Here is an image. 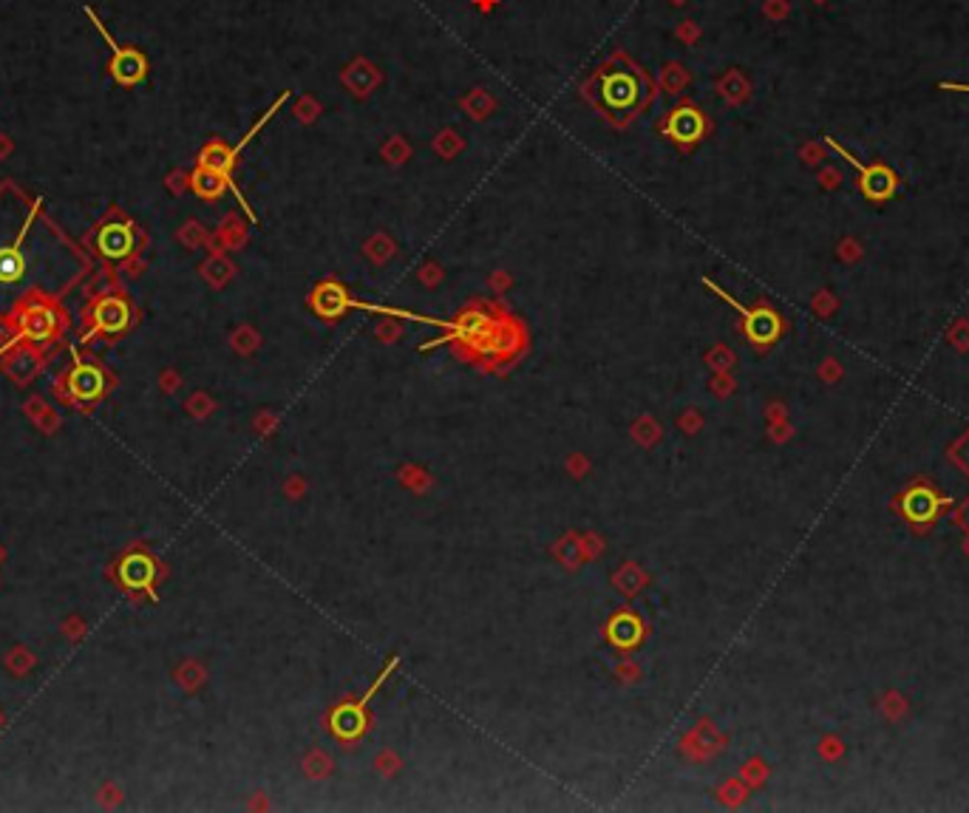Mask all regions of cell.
<instances>
[{
    "mask_svg": "<svg viewBox=\"0 0 969 813\" xmlns=\"http://www.w3.org/2000/svg\"><path fill=\"white\" fill-rule=\"evenodd\" d=\"M72 244L23 196L0 193V310L72 284Z\"/></svg>",
    "mask_w": 969,
    "mask_h": 813,
    "instance_id": "obj_1",
    "label": "cell"
},
{
    "mask_svg": "<svg viewBox=\"0 0 969 813\" xmlns=\"http://www.w3.org/2000/svg\"><path fill=\"white\" fill-rule=\"evenodd\" d=\"M196 190L204 193V196H216L221 190V181H219L216 171H202L199 176H196Z\"/></svg>",
    "mask_w": 969,
    "mask_h": 813,
    "instance_id": "obj_10",
    "label": "cell"
},
{
    "mask_svg": "<svg viewBox=\"0 0 969 813\" xmlns=\"http://www.w3.org/2000/svg\"><path fill=\"white\" fill-rule=\"evenodd\" d=\"M125 318H128V312H125V306L119 301H105L100 310H96V320H100V326L105 332H117L125 326Z\"/></svg>",
    "mask_w": 969,
    "mask_h": 813,
    "instance_id": "obj_9",
    "label": "cell"
},
{
    "mask_svg": "<svg viewBox=\"0 0 969 813\" xmlns=\"http://www.w3.org/2000/svg\"><path fill=\"white\" fill-rule=\"evenodd\" d=\"M827 145H831L834 150H839L842 157L850 159L856 167H859V173H862V188H865V193L870 196V199H884V196H888V193L893 190V173H890V171H884V167H879V165H873V167L859 165V159L848 157V153L842 150V148L834 142V139H827Z\"/></svg>",
    "mask_w": 969,
    "mask_h": 813,
    "instance_id": "obj_5",
    "label": "cell"
},
{
    "mask_svg": "<svg viewBox=\"0 0 969 813\" xmlns=\"http://www.w3.org/2000/svg\"><path fill=\"white\" fill-rule=\"evenodd\" d=\"M646 80L635 68H610L598 80V100L601 108L612 117H629L646 103Z\"/></svg>",
    "mask_w": 969,
    "mask_h": 813,
    "instance_id": "obj_3",
    "label": "cell"
},
{
    "mask_svg": "<svg viewBox=\"0 0 969 813\" xmlns=\"http://www.w3.org/2000/svg\"><path fill=\"white\" fill-rule=\"evenodd\" d=\"M664 131H666V136H669V139H675V142H681V145H692V142H697L700 136H704V131H706V119H704V114H700L697 108H692V105H681V108H675V111H672V114H669V119H666V125H664Z\"/></svg>",
    "mask_w": 969,
    "mask_h": 813,
    "instance_id": "obj_4",
    "label": "cell"
},
{
    "mask_svg": "<svg viewBox=\"0 0 969 813\" xmlns=\"http://www.w3.org/2000/svg\"><path fill=\"white\" fill-rule=\"evenodd\" d=\"M68 386H72V395L82 403H91L103 395L105 388V377L100 369L94 366H77L72 372V377H68Z\"/></svg>",
    "mask_w": 969,
    "mask_h": 813,
    "instance_id": "obj_6",
    "label": "cell"
},
{
    "mask_svg": "<svg viewBox=\"0 0 969 813\" xmlns=\"http://www.w3.org/2000/svg\"><path fill=\"white\" fill-rule=\"evenodd\" d=\"M312 306L318 310V315H323V318H338L346 310H363V312L403 318V320H414V324H428V326H440V329H451V332H465V334H471L476 326H482V318H465V320H457V324H451V320L417 315V312H409V310H391V306H377V303L352 301L338 284H323V287H318V292L312 295Z\"/></svg>",
    "mask_w": 969,
    "mask_h": 813,
    "instance_id": "obj_2",
    "label": "cell"
},
{
    "mask_svg": "<svg viewBox=\"0 0 969 813\" xmlns=\"http://www.w3.org/2000/svg\"><path fill=\"white\" fill-rule=\"evenodd\" d=\"M150 579H153V564L148 562L145 556H139V553L136 556H128L119 564V581L125 587H131V590H134V587H148Z\"/></svg>",
    "mask_w": 969,
    "mask_h": 813,
    "instance_id": "obj_7",
    "label": "cell"
},
{
    "mask_svg": "<svg viewBox=\"0 0 969 813\" xmlns=\"http://www.w3.org/2000/svg\"><path fill=\"white\" fill-rule=\"evenodd\" d=\"M100 249L105 252V256H111V258L125 256V252L131 249V233H128V227H108L100 235Z\"/></svg>",
    "mask_w": 969,
    "mask_h": 813,
    "instance_id": "obj_8",
    "label": "cell"
}]
</instances>
